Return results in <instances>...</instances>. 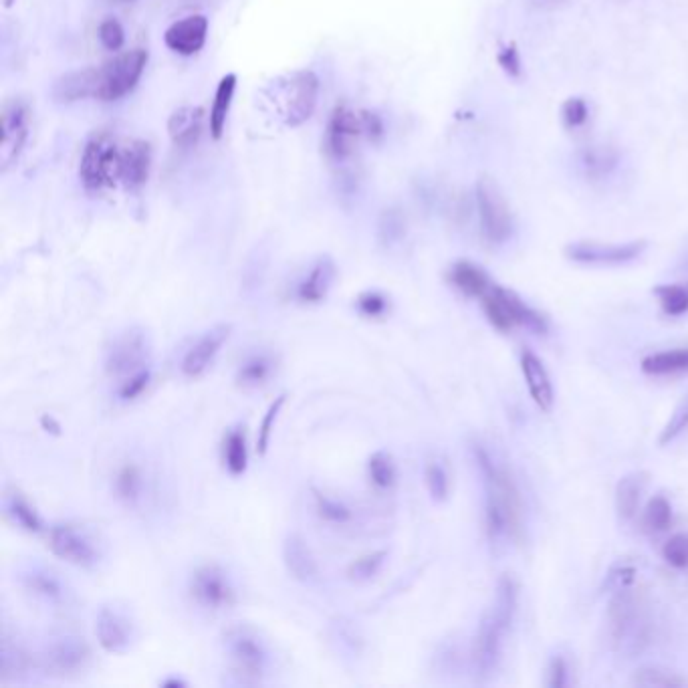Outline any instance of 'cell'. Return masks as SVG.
Here are the masks:
<instances>
[{"label":"cell","instance_id":"37","mask_svg":"<svg viewBox=\"0 0 688 688\" xmlns=\"http://www.w3.org/2000/svg\"><path fill=\"white\" fill-rule=\"evenodd\" d=\"M368 479L376 491H392L398 481V469L390 452L378 450L368 458Z\"/></svg>","mask_w":688,"mask_h":688},{"label":"cell","instance_id":"13","mask_svg":"<svg viewBox=\"0 0 688 688\" xmlns=\"http://www.w3.org/2000/svg\"><path fill=\"white\" fill-rule=\"evenodd\" d=\"M368 128V118H360L356 111H352L350 107H335V111L331 113L327 130H325V140H323V148L325 154L333 160V162H343L348 160L354 152L356 146L362 138V134Z\"/></svg>","mask_w":688,"mask_h":688},{"label":"cell","instance_id":"18","mask_svg":"<svg viewBox=\"0 0 688 688\" xmlns=\"http://www.w3.org/2000/svg\"><path fill=\"white\" fill-rule=\"evenodd\" d=\"M646 249L644 241L626 245H602V243H573L565 249L567 259L582 265H626L636 261Z\"/></svg>","mask_w":688,"mask_h":688},{"label":"cell","instance_id":"31","mask_svg":"<svg viewBox=\"0 0 688 688\" xmlns=\"http://www.w3.org/2000/svg\"><path fill=\"white\" fill-rule=\"evenodd\" d=\"M3 505H5L7 517L17 527H21L23 531H27V533H41L45 529V523H43L39 511L35 509V505L19 489H7Z\"/></svg>","mask_w":688,"mask_h":688},{"label":"cell","instance_id":"39","mask_svg":"<svg viewBox=\"0 0 688 688\" xmlns=\"http://www.w3.org/2000/svg\"><path fill=\"white\" fill-rule=\"evenodd\" d=\"M632 684L644 686V688H682L688 684V680L684 676H680L678 672H672V670L640 668L634 674Z\"/></svg>","mask_w":688,"mask_h":688},{"label":"cell","instance_id":"10","mask_svg":"<svg viewBox=\"0 0 688 688\" xmlns=\"http://www.w3.org/2000/svg\"><path fill=\"white\" fill-rule=\"evenodd\" d=\"M49 549L69 565L79 569H93L101 559L97 539L83 527L73 523H57L47 531Z\"/></svg>","mask_w":688,"mask_h":688},{"label":"cell","instance_id":"50","mask_svg":"<svg viewBox=\"0 0 688 688\" xmlns=\"http://www.w3.org/2000/svg\"><path fill=\"white\" fill-rule=\"evenodd\" d=\"M686 426H688V396L682 400V404L676 408L674 416L670 418V422H668L666 428L662 430L660 444H666V442L674 440Z\"/></svg>","mask_w":688,"mask_h":688},{"label":"cell","instance_id":"55","mask_svg":"<svg viewBox=\"0 0 688 688\" xmlns=\"http://www.w3.org/2000/svg\"><path fill=\"white\" fill-rule=\"evenodd\" d=\"M122 3H132V0H122Z\"/></svg>","mask_w":688,"mask_h":688},{"label":"cell","instance_id":"40","mask_svg":"<svg viewBox=\"0 0 688 688\" xmlns=\"http://www.w3.org/2000/svg\"><path fill=\"white\" fill-rule=\"evenodd\" d=\"M672 521V507L664 497H654L648 501L644 515H642V525L650 533H660L670 527Z\"/></svg>","mask_w":688,"mask_h":688},{"label":"cell","instance_id":"52","mask_svg":"<svg viewBox=\"0 0 688 688\" xmlns=\"http://www.w3.org/2000/svg\"><path fill=\"white\" fill-rule=\"evenodd\" d=\"M567 684V666L561 656H555L549 664L547 672V686L549 688H563Z\"/></svg>","mask_w":688,"mask_h":688},{"label":"cell","instance_id":"44","mask_svg":"<svg viewBox=\"0 0 688 688\" xmlns=\"http://www.w3.org/2000/svg\"><path fill=\"white\" fill-rule=\"evenodd\" d=\"M285 400H287V396L281 394V396L267 408V412H265V416H263V420H261L259 436H257V450H259V454H265L267 448H269L271 434H273L275 422H277V418H279V414H281V410H283V406H285Z\"/></svg>","mask_w":688,"mask_h":688},{"label":"cell","instance_id":"21","mask_svg":"<svg viewBox=\"0 0 688 688\" xmlns=\"http://www.w3.org/2000/svg\"><path fill=\"white\" fill-rule=\"evenodd\" d=\"M35 664V658L27 644L5 628L3 632V644H0V680L3 682H15L29 676L31 666Z\"/></svg>","mask_w":688,"mask_h":688},{"label":"cell","instance_id":"8","mask_svg":"<svg viewBox=\"0 0 688 688\" xmlns=\"http://www.w3.org/2000/svg\"><path fill=\"white\" fill-rule=\"evenodd\" d=\"M190 598L208 612H224L237 604V586L222 565L204 563L194 569L188 582Z\"/></svg>","mask_w":688,"mask_h":688},{"label":"cell","instance_id":"15","mask_svg":"<svg viewBox=\"0 0 688 688\" xmlns=\"http://www.w3.org/2000/svg\"><path fill=\"white\" fill-rule=\"evenodd\" d=\"M95 638L109 654H126L136 640V626L118 606H101L95 616Z\"/></svg>","mask_w":688,"mask_h":688},{"label":"cell","instance_id":"4","mask_svg":"<svg viewBox=\"0 0 688 688\" xmlns=\"http://www.w3.org/2000/svg\"><path fill=\"white\" fill-rule=\"evenodd\" d=\"M610 628L614 644L624 654L642 652L650 642V618L646 604L632 592V588L614 592L610 604Z\"/></svg>","mask_w":688,"mask_h":688},{"label":"cell","instance_id":"6","mask_svg":"<svg viewBox=\"0 0 688 688\" xmlns=\"http://www.w3.org/2000/svg\"><path fill=\"white\" fill-rule=\"evenodd\" d=\"M152 343L142 327H128L118 333L105 352V372L116 380H126L150 368Z\"/></svg>","mask_w":688,"mask_h":688},{"label":"cell","instance_id":"24","mask_svg":"<svg viewBox=\"0 0 688 688\" xmlns=\"http://www.w3.org/2000/svg\"><path fill=\"white\" fill-rule=\"evenodd\" d=\"M333 281H335V265H333V261L327 259V257L319 259L309 269V273L299 281L295 297L303 305H317V303H321L327 297Z\"/></svg>","mask_w":688,"mask_h":688},{"label":"cell","instance_id":"1","mask_svg":"<svg viewBox=\"0 0 688 688\" xmlns=\"http://www.w3.org/2000/svg\"><path fill=\"white\" fill-rule=\"evenodd\" d=\"M473 454L485 487V523L491 541H517L523 533V501L511 471L483 446L475 444Z\"/></svg>","mask_w":688,"mask_h":688},{"label":"cell","instance_id":"14","mask_svg":"<svg viewBox=\"0 0 688 688\" xmlns=\"http://www.w3.org/2000/svg\"><path fill=\"white\" fill-rule=\"evenodd\" d=\"M19 584L27 596L45 608H65L71 600L67 582L43 563H27L19 571Z\"/></svg>","mask_w":688,"mask_h":688},{"label":"cell","instance_id":"26","mask_svg":"<svg viewBox=\"0 0 688 688\" xmlns=\"http://www.w3.org/2000/svg\"><path fill=\"white\" fill-rule=\"evenodd\" d=\"M521 370H523V376H525V382L529 386V392H531V398L535 400V404L549 412L553 408V400H555V394H553V384H551V378L543 366V362L531 354V352H525L521 356Z\"/></svg>","mask_w":688,"mask_h":688},{"label":"cell","instance_id":"32","mask_svg":"<svg viewBox=\"0 0 688 688\" xmlns=\"http://www.w3.org/2000/svg\"><path fill=\"white\" fill-rule=\"evenodd\" d=\"M95 91H97V69L67 73L53 87V95L61 103L95 97Z\"/></svg>","mask_w":688,"mask_h":688},{"label":"cell","instance_id":"35","mask_svg":"<svg viewBox=\"0 0 688 688\" xmlns=\"http://www.w3.org/2000/svg\"><path fill=\"white\" fill-rule=\"evenodd\" d=\"M235 89H237V75H233V73L224 75L216 87V95H214L212 109H210V132L216 140L222 136V130L226 126V118H228V111H231V105H233Z\"/></svg>","mask_w":688,"mask_h":688},{"label":"cell","instance_id":"7","mask_svg":"<svg viewBox=\"0 0 688 688\" xmlns=\"http://www.w3.org/2000/svg\"><path fill=\"white\" fill-rule=\"evenodd\" d=\"M122 148L109 136H95L83 150L79 176L91 190L116 186L122 180Z\"/></svg>","mask_w":688,"mask_h":688},{"label":"cell","instance_id":"28","mask_svg":"<svg viewBox=\"0 0 688 688\" xmlns=\"http://www.w3.org/2000/svg\"><path fill=\"white\" fill-rule=\"evenodd\" d=\"M122 182L130 188H138L148 180L150 164H152V152L146 142L134 140L122 148Z\"/></svg>","mask_w":688,"mask_h":688},{"label":"cell","instance_id":"36","mask_svg":"<svg viewBox=\"0 0 688 688\" xmlns=\"http://www.w3.org/2000/svg\"><path fill=\"white\" fill-rule=\"evenodd\" d=\"M642 372L648 376H674L688 372V348L646 356L642 360Z\"/></svg>","mask_w":688,"mask_h":688},{"label":"cell","instance_id":"43","mask_svg":"<svg viewBox=\"0 0 688 688\" xmlns=\"http://www.w3.org/2000/svg\"><path fill=\"white\" fill-rule=\"evenodd\" d=\"M356 307L366 319H382L390 311V299L380 291H366L358 297Z\"/></svg>","mask_w":688,"mask_h":688},{"label":"cell","instance_id":"51","mask_svg":"<svg viewBox=\"0 0 688 688\" xmlns=\"http://www.w3.org/2000/svg\"><path fill=\"white\" fill-rule=\"evenodd\" d=\"M586 170L594 176H602V174H608L610 168L614 166V158L608 154V152H600V150H592V152H586L584 154V162Z\"/></svg>","mask_w":688,"mask_h":688},{"label":"cell","instance_id":"22","mask_svg":"<svg viewBox=\"0 0 688 688\" xmlns=\"http://www.w3.org/2000/svg\"><path fill=\"white\" fill-rule=\"evenodd\" d=\"M206 35H208V21L202 15H192L186 17L178 23H174L166 35V47L178 55H194L198 53L204 43H206Z\"/></svg>","mask_w":688,"mask_h":688},{"label":"cell","instance_id":"27","mask_svg":"<svg viewBox=\"0 0 688 688\" xmlns=\"http://www.w3.org/2000/svg\"><path fill=\"white\" fill-rule=\"evenodd\" d=\"M448 281L467 297H485L495 285L491 277L471 261H458L448 271Z\"/></svg>","mask_w":688,"mask_h":688},{"label":"cell","instance_id":"41","mask_svg":"<svg viewBox=\"0 0 688 688\" xmlns=\"http://www.w3.org/2000/svg\"><path fill=\"white\" fill-rule=\"evenodd\" d=\"M662 311L670 317L684 315L688 311V287L686 285H662L656 289Z\"/></svg>","mask_w":688,"mask_h":688},{"label":"cell","instance_id":"30","mask_svg":"<svg viewBox=\"0 0 688 688\" xmlns=\"http://www.w3.org/2000/svg\"><path fill=\"white\" fill-rule=\"evenodd\" d=\"M311 497H313L315 515L323 523H327L331 527H346V525L354 523L356 513H354V507L346 499L329 495V493L319 491V489H311Z\"/></svg>","mask_w":688,"mask_h":688},{"label":"cell","instance_id":"38","mask_svg":"<svg viewBox=\"0 0 688 688\" xmlns=\"http://www.w3.org/2000/svg\"><path fill=\"white\" fill-rule=\"evenodd\" d=\"M424 485L432 497V501L442 503L448 499L450 493V473L442 458L430 456L424 465Z\"/></svg>","mask_w":688,"mask_h":688},{"label":"cell","instance_id":"49","mask_svg":"<svg viewBox=\"0 0 688 688\" xmlns=\"http://www.w3.org/2000/svg\"><path fill=\"white\" fill-rule=\"evenodd\" d=\"M634 582H636V569L632 565H628V563H618L608 573L606 588L610 592H620V590L632 588Z\"/></svg>","mask_w":688,"mask_h":688},{"label":"cell","instance_id":"9","mask_svg":"<svg viewBox=\"0 0 688 688\" xmlns=\"http://www.w3.org/2000/svg\"><path fill=\"white\" fill-rule=\"evenodd\" d=\"M148 63L144 49H134L118 55L113 61L97 69L95 97L103 101H116L128 95L140 81Z\"/></svg>","mask_w":688,"mask_h":688},{"label":"cell","instance_id":"20","mask_svg":"<svg viewBox=\"0 0 688 688\" xmlns=\"http://www.w3.org/2000/svg\"><path fill=\"white\" fill-rule=\"evenodd\" d=\"M111 491L116 501L126 509H142L148 493H150V481L146 469L138 461H126L122 463L111 479Z\"/></svg>","mask_w":688,"mask_h":688},{"label":"cell","instance_id":"16","mask_svg":"<svg viewBox=\"0 0 688 688\" xmlns=\"http://www.w3.org/2000/svg\"><path fill=\"white\" fill-rule=\"evenodd\" d=\"M231 331H233L231 323H218L206 329L186 350L180 362V372L190 380H196L202 374H206L208 368L214 364L216 356L220 354L222 346L228 341V337H231Z\"/></svg>","mask_w":688,"mask_h":688},{"label":"cell","instance_id":"11","mask_svg":"<svg viewBox=\"0 0 688 688\" xmlns=\"http://www.w3.org/2000/svg\"><path fill=\"white\" fill-rule=\"evenodd\" d=\"M91 660L89 644L75 632H53L41 650V662L55 676L81 674Z\"/></svg>","mask_w":688,"mask_h":688},{"label":"cell","instance_id":"29","mask_svg":"<svg viewBox=\"0 0 688 688\" xmlns=\"http://www.w3.org/2000/svg\"><path fill=\"white\" fill-rule=\"evenodd\" d=\"M202 122L204 111L200 107H180L172 113V118L168 122L170 138L176 146H194L202 134Z\"/></svg>","mask_w":688,"mask_h":688},{"label":"cell","instance_id":"12","mask_svg":"<svg viewBox=\"0 0 688 688\" xmlns=\"http://www.w3.org/2000/svg\"><path fill=\"white\" fill-rule=\"evenodd\" d=\"M477 210L483 237L491 245H503L513 235V216L493 180H481L477 186Z\"/></svg>","mask_w":688,"mask_h":688},{"label":"cell","instance_id":"19","mask_svg":"<svg viewBox=\"0 0 688 688\" xmlns=\"http://www.w3.org/2000/svg\"><path fill=\"white\" fill-rule=\"evenodd\" d=\"M3 144H0V166L9 170L21 156L29 136V109L23 101L15 99L3 107Z\"/></svg>","mask_w":688,"mask_h":688},{"label":"cell","instance_id":"34","mask_svg":"<svg viewBox=\"0 0 688 688\" xmlns=\"http://www.w3.org/2000/svg\"><path fill=\"white\" fill-rule=\"evenodd\" d=\"M646 475L644 473H632L626 475L618 487H616V511L622 519H634L646 489Z\"/></svg>","mask_w":688,"mask_h":688},{"label":"cell","instance_id":"17","mask_svg":"<svg viewBox=\"0 0 688 688\" xmlns=\"http://www.w3.org/2000/svg\"><path fill=\"white\" fill-rule=\"evenodd\" d=\"M317 93H319V81L311 71L295 73L285 83L283 118L289 126H299L311 118V113L317 105Z\"/></svg>","mask_w":688,"mask_h":688},{"label":"cell","instance_id":"46","mask_svg":"<svg viewBox=\"0 0 688 688\" xmlns=\"http://www.w3.org/2000/svg\"><path fill=\"white\" fill-rule=\"evenodd\" d=\"M150 382H152V368H146V370H142L138 374H132L130 378L120 382V388H118L120 400L134 402L136 398H140L148 390Z\"/></svg>","mask_w":688,"mask_h":688},{"label":"cell","instance_id":"48","mask_svg":"<svg viewBox=\"0 0 688 688\" xmlns=\"http://www.w3.org/2000/svg\"><path fill=\"white\" fill-rule=\"evenodd\" d=\"M99 41L107 51H120L126 41L124 27L116 19H105L99 25Z\"/></svg>","mask_w":688,"mask_h":688},{"label":"cell","instance_id":"2","mask_svg":"<svg viewBox=\"0 0 688 688\" xmlns=\"http://www.w3.org/2000/svg\"><path fill=\"white\" fill-rule=\"evenodd\" d=\"M517 584L507 576L499 582L493 606L483 616L473 642V670L479 680H487L499 666L505 638L517 614Z\"/></svg>","mask_w":688,"mask_h":688},{"label":"cell","instance_id":"47","mask_svg":"<svg viewBox=\"0 0 688 688\" xmlns=\"http://www.w3.org/2000/svg\"><path fill=\"white\" fill-rule=\"evenodd\" d=\"M662 555L666 563H670L676 569H688V535L678 533L670 537L662 549Z\"/></svg>","mask_w":688,"mask_h":688},{"label":"cell","instance_id":"3","mask_svg":"<svg viewBox=\"0 0 688 688\" xmlns=\"http://www.w3.org/2000/svg\"><path fill=\"white\" fill-rule=\"evenodd\" d=\"M224 654L233 674L245 684H257L269 670L271 652L265 638L249 624H233L222 636Z\"/></svg>","mask_w":688,"mask_h":688},{"label":"cell","instance_id":"5","mask_svg":"<svg viewBox=\"0 0 688 688\" xmlns=\"http://www.w3.org/2000/svg\"><path fill=\"white\" fill-rule=\"evenodd\" d=\"M483 311L491 325L501 333H509L515 327H525L537 335L547 333V319L511 289L493 285L483 297Z\"/></svg>","mask_w":688,"mask_h":688},{"label":"cell","instance_id":"45","mask_svg":"<svg viewBox=\"0 0 688 688\" xmlns=\"http://www.w3.org/2000/svg\"><path fill=\"white\" fill-rule=\"evenodd\" d=\"M590 118V109L588 103L582 97H571L563 103L561 107V120L565 124V128L569 130H578L582 128Z\"/></svg>","mask_w":688,"mask_h":688},{"label":"cell","instance_id":"53","mask_svg":"<svg viewBox=\"0 0 688 688\" xmlns=\"http://www.w3.org/2000/svg\"><path fill=\"white\" fill-rule=\"evenodd\" d=\"M499 63L501 67L511 75V77H519L521 75V59H519V53L517 49L511 45V47H505L501 53H499Z\"/></svg>","mask_w":688,"mask_h":688},{"label":"cell","instance_id":"54","mask_svg":"<svg viewBox=\"0 0 688 688\" xmlns=\"http://www.w3.org/2000/svg\"><path fill=\"white\" fill-rule=\"evenodd\" d=\"M5 5H7V7H11V5H13V0H5Z\"/></svg>","mask_w":688,"mask_h":688},{"label":"cell","instance_id":"25","mask_svg":"<svg viewBox=\"0 0 688 688\" xmlns=\"http://www.w3.org/2000/svg\"><path fill=\"white\" fill-rule=\"evenodd\" d=\"M275 372H277V358L271 352L261 350V352L249 354L241 362L235 382L243 390H259L269 384Z\"/></svg>","mask_w":688,"mask_h":688},{"label":"cell","instance_id":"42","mask_svg":"<svg viewBox=\"0 0 688 688\" xmlns=\"http://www.w3.org/2000/svg\"><path fill=\"white\" fill-rule=\"evenodd\" d=\"M386 557H388V553L384 549L372 551V553H366V555L358 557L348 567L350 580H354V582H370L374 576H378L380 569L384 567Z\"/></svg>","mask_w":688,"mask_h":688},{"label":"cell","instance_id":"23","mask_svg":"<svg viewBox=\"0 0 688 688\" xmlns=\"http://www.w3.org/2000/svg\"><path fill=\"white\" fill-rule=\"evenodd\" d=\"M283 563L291 578L301 584H311L319 576L317 559L309 547V543L299 535L291 533L283 541Z\"/></svg>","mask_w":688,"mask_h":688},{"label":"cell","instance_id":"33","mask_svg":"<svg viewBox=\"0 0 688 688\" xmlns=\"http://www.w3.org/2000/svg\"><path fill=\"white\" fill-rule=\"evenodd\" d=\"M222 463L233 477H241L249 467V446L243 426H235L224 434L222 440Z\"/></svg>","mask_w":688,"mask_h":688}]
</instances>
